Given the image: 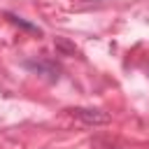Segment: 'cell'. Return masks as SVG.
<instances>
[{
	"label": "cell",
	"instance_id": "cell-2",
	"mask_svg": "<svg viewBox=\"0 0 149 149\" xmlns=\"http://www.w3.org/2000/svg\"><path fill=\"white\" fill-rule=\"evenodd\" d=\"M23 65H26L28 70L37 72V74H44L49 81H56V79H58V72H61V68H58L54 61H26Z\"/></svg>",
	"mask_w": 149,
	"mask_h": 149
},
{
	"label": "cell",
	"instance_id": "cell-3",
	"mask_svg": "<svg viewBox=\"0 0 149 149\" xmlns=\"http://www.w3.org/2000/svg\"><path fill=\"white\" fill-rule=\"evenodd\" d=\"M5 16H7L14 26H19V28H23V30H28V33H37V35H42V28H37L35 23H30V21H26V19H21V16H16V14H12V12H5Z\"/></svg>",
	"mask_w": 149,
	"mask_h": 149
},
{
	"label": "cell",
	"instance_id": "cell-1",
	"mask_svg": "<svg viewBox=\"0 0 149 149\" xmlns=\"http://www.w3.org/2000/svg\"><path fill=\"white\" fill-rule=\"evenodd\" d=\"M70 114L74 119H79L81 123H86V126H105V123H109V114L102 112V109H93V107H72Z\"/></svg>",
	"mask_w": 149,
	"mask_h": 149
}]
</instances>
